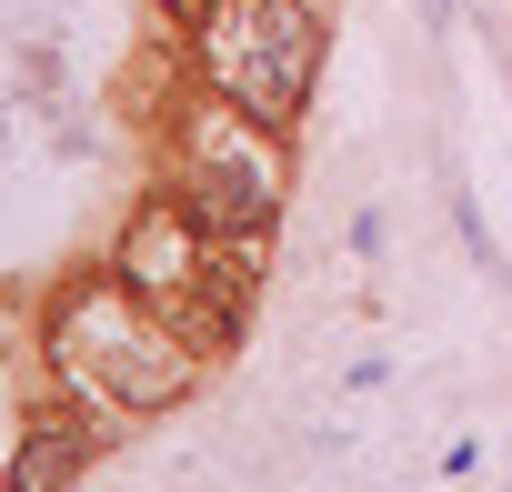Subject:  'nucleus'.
<instances>
[{
	"label": "nucleus",
	"instance_id": "f257e3e1",
	"mask_svg": "<svg viewBox=\"0 0 512 492\" xmlns=\"http://www.w3.org/2000/svg\"><path fill=\"white\" fill-rule=\"evenodd\" d=\"M191 362L201 352L171 332V312H151L121 272L61 292V312H51V382L81 412H101L111 432H131L141 412H171L191 392Z\"/></svg>",
	"mask_w": 512,
	"mask_h": 492
},
{
	"label": "nucleus",
	"instance_id": "f03ea898",
	"mask_svg": "<svg viewBox=\"0 0 512 492\" xmlns=\"http://www.w3.org/2000/svg\"><path fill=\"white\" fill-rule=\"evenodd\" d=\"M191 71H201L211 101L292 131L302 101H312V71H322L312 0H211V11L191 21Z\"/></svg>",
	"mask_w": 512,
	"mask_h": 492
},
{
	"label": "nucleus",
	"instance_id": "7ed1b4c3",
	"mask_svg": "<svg viewBox=\"0 0 512 492\" xmlns=\"http://www.w3.org/2000/svg\"><path fill=\"white\" fill-rule=\"evenodd\" d=\"M171 201L211 241H272V211H282V141H272V121H251V111L201 91V111L181 121Z\"/></svg>",
	"mask_w": 512,
	"mask_h": 492
},
{
	"label": "nucleus",
	"instance_id": "20e7f679",
	"mask_svg": "<svg viewBox=\"0 0 512 492\" xmlns=\"http://www.w3.org/2000/svg\"><path fill=\"white\" fill-rule=\"evenodd\" d=\"M211 252H221V241H211V231H201V221H191V211L161 191V201H141V211H131L121 262H111V272H121V282L151 302V312H171V302H181V292L211 272Z\"/></svg>",
	"mask_w": 512,
	"mask_h": 492
},
{
	"label": "nucleus",
	"instance_id": "39448f33",
	"mask_svg": "<svg viewBox=\"0 0 512 492\" xmlns=\"http://www.w3.org/2000/svg\"><path fill=\"white\" fill-rule=\"evenodd\" d=\"M251 252H262V241H221V252H211V272L171 302V332H181L201 362L241 352V332H251V302H262V292H251Z\"/></svg>",
	"mask_w": 512,
	"mask_h": 492
},
{
	"label": "nucleus",
	"instance_id": "423d86ee",
	"mask_svg": "<svg viewBox=\"0 0 512 492\" xmlns=\"http://www.w3.org/2000/svg\"><path fill=\"white\" fill-rule=\"evenodd\" d=\"M101 442H111V422L81 412V402L31 412V422H21V462H11V482H21V492H61V482H81V462H101Z\"/></svg>",
	"mask_w": 512,
	"mask_h": 492
}]
</instances>
